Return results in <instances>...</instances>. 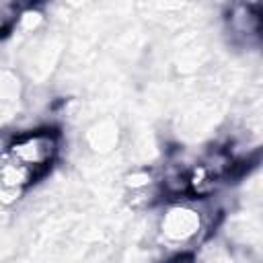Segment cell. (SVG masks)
<instances>
[{"label":"cell","mask_w":263,"mask_h":263,"mask_svg":"<svg viewBox=\"0 0 263 263\" xmlns=\"http://www.w3.org/2000/svg\"><path fill=\"white\" fill-rule=\"evenodd\" d=\"M58 152V134L49 129H37L14 138L6 146V154L21 166L29 168L37 179L49 168Z\"/></svg>","instance_id":"6da1fadb"},{"label":"cell","mask_w":263,"mask_h":263,"mask_svg":"<svg viewBox=\"0 0 263 263\" xmlns=\"http://www.w3.org/2000/svg\"><path fill=\"white\" fill-rule=\"evenodd\" d=\"M162 228L164 232L171 236V238H189L195 234V230L199 228V214L193 212V210H187V208H171L164 222H162Z\"/></svg>","instance_id":"7a4b0ae2"},{"label":"cell","mask_w":263,"mask_h":263,"mask_svg":"<svg viewBox=\"0 0 263 263\" xmlns=\"http://www.w3.org/2000/svg\"><path fill=\"white\" fill-rule=\"evenodd\" d=\"M164 263H191V257L189 255H179V257H173V259H168Z\"/></svg>","instance_id":"3957f363"}]
</instances>
